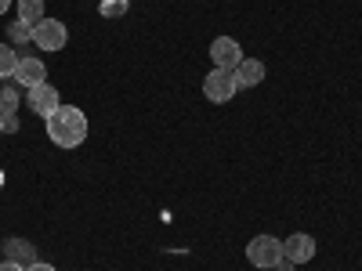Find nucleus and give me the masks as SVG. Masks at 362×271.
Returning <instances> with one entry per match:
<instances>
[{"label": "nucleus", "mask_w": 362, "mask_h": 271, "mask_svg": "<svg viewBox=\"0 0 362 271\" xmlns=\"http://www.w3.org/2000/svg\"><path fill=\"white\" fill-rule=\"evenodd\" d=\"M33 44H37L40 51H66V44H69L66 22H58V18H40V22L33 25Z\"/></svg>", "instance_id": "3"}, {"label": "nucleus", "mask_w": 362, "mask_h": 271, "mask_svg": "<svg viewBox=\"0 0 362 271\" xmlns=\"http://www.w3.org/2000/svg\"><path fill=\"white\" fill-rule=\"evenodd\" d=\"M131 11V0H98V15L102 18H124Z\"/></svg>", "instance_id": "13"}, {"label": "nucleus", "mask_w": 362, "mask_h": 271, "mask_svg": "<svg viewBox=\"0 0 362 271\" xmlns=\"http://www.w3.org/2000/svg\"><path fill=\"white\" fill-rule=\"evenodd\" d=\"M33 40V25L29 22H8V44H29Z\"/></svg>", "instance_id": "14"}, {"label": "nucleus", "mask_w": 362, "mask_h": 271, "mask_svg": "<svg viewBox=\"0 0 362 271\" xmlns=\"http://www.w3.org/2000/svg\"><path fill=\"white\" fill-rule=\"evenodd\" d=\"M0 134H4V112H0Z\"/></svg>", "instance_id": "22"}, {"label": "nucleus", "mask_w": 362, "mask_h": 271, "mask_svg": "<svg viewBox=\"0 0 362 271\" xmlns=\"http://www.w3.org/2000/svg\"><path fill=\"white\" fill-rule=\"evenodd\" d=\"M0 271H25L22 264H15V260H4V264H0Z\"/></svg>", "instance_id": "18"}, {"label": "nucleus", "mask_w": 362, "mask_h": 271, "mask_svg": "<svg viewBox=\"0 0 362 271\" xmlns=\"http://www.w3.org/2000/svg\"><path fill=\"white\" fill-rule=\"evenodd\" d=\"M25 102H29V109H33L40 119H47L58 105H62V102H58V90L51 87V83H40V87H29V95H25Z\"/></svg>", "instance_id": "8"}, {"label": "nucleus", "mask_w": 362, "mask_h": 271, "mask_svg": "<svg viewBox=\"0 0 362 271\" xmlns=\"http://www.w3.org/2000/svg\"><path fill=\"white\" fill-rule=\"evenodd\" d=\"M18 87H40V83H47V66L40 62V58H29V54H22L18 58V66H15V76H11Z\"/></svg>", "instance_id": "6"}, {"label": "nucleus", "mask_w": 362, "mask_h": 271, "mask_svg": "<svg viewBox=\"0 0 362 271\" xmlns=\"http://www.w3.org/2000/svg\"><path fill=\"white\" fill-rule=\"evenodd\" d=\"M18 131V116L11 112V116H4V134H15Z\"/></svg>", "instance_id": "16"}, {"label": "nucleus", "mask_w": 362, "mask_h": 271, "mask_svg": "<svg viewBox=\"0 0 362 271\" xmlns=\"http://www.w3.org/2000/svg\"><path fill=\"white\" fill-rule=\"evenodd\" d=\"M47 138L58 145V148H80L83 138H87V116L76 109V105H58L47 119Z\"/></svg>", "instance_id": "1"}, {"label": "nucleus", "mask_w": 362, "mask_h": 271, "mask_svg": "<svg viewBox=\"0 0 362 271\" xmlns=\"http://www.w3.org/2000/svg\"><path fill=\"white\" fill-rule=\"evenodd\" d=\"M293 267H297V264H290V260H286V257H283V260H279V264H276V267H272V271H293Z\"/></svg>", "instance_id": "19"}, {"label": "nucleus", "mask_w": 362, "mask_h": 271, "mask_svg": "<svg viewBox=\"0 0 362 271\" xmlns=\"http://www.w3.org/2000/svg\"><path fill=\"white\" fill-rule=\"evenodd\" d=\"M235 90H239V83H235V73H228V69H210L206 80H203V95L214 102V105L232 102Z\"/></svg>", "instance_id": "4"}, {"label": "nucleus", "mask_w": 362, "mask_h": 271, "mask_svg": "<svg viewBox=\"0 0 362 271\" xmlns=\"http://www.w3.org/2000/svg\"><path fill=\"white\" fill-rule=\"evenodd\" d=\"M210 62H214V69L235 73L239 62H243V47H239V40H232V37H218L214 44H210Z\"/></svg>", "instance_id": "5"}, {"label": "nucleus", "mask_w": 362, "mask_h": 271, "mask_svg": "<svg viewBox=\"0 0 362 271\" xmlns=\"http://www.w3.org/2000/svg\"><path fill=\"white\" fill-rule=\"evenodd\" d=\"M4 253H8V260H15V264H22V267H29V264L37 260V246L25 243V239H18V235L4 239Z\"/></svg>", "instance_id": "10"}, {"label": "nucleus", "mask_w": 362, "mask_h": 271, "mask_svg": "<svg viewBox=\"0 0 362 271\" xmlns=\"http://www.w3.org/2000/svg\"><path fill=\"white\" fill-rule=\"evenodd\" d=\"M283 257H286L290 264H308V260L315 257V239L305 235V231L286 235V239H283Z\"/></svg>", "instance_id": "7"}, {"label": "nucleus", "mask_w": 362, "mask_h": 271, "mask_svg": "<svg viewBox=\"0 0 362 271\" xmlns=\"http://www.w3.org/2000/svg\"><path fill=\"white\" fill-rule=\"evenodd\" d=\"M18 51L11 44H0V80H11L15 76V66H18Z\"/></svg>", "instance_id": "12"}, {"label": "nucleus", "mask_w": 362, "mask_h": 271, "mask_svg": "<svg viewBox=\"0 0 362 271\" xmlns=\"http://www.w3.org/2000/svg\"><path fill=\"white\" fill-rule=\"evenodd\" d=\"M25 271H54V264H44V260H33Z\"/></svg>", "instance_id": "17"}, {"label": "nucleus", "mask_w": 362, "mask_h": 271, "mask_svg": "<svg viewBox=\"0 0 362 271\" xmlns=\"http://www.w3.org/2000/svg\"><path fill=\"white\" fill-rule=\"evenodd\" d=\"M261 80H264V62H257V58H243V62H239V69H235L239 90H250V87H257Z\"/></svg>", "instance_id": "9"}, {"label": "nucleus", "mask_w": 362, "mask_h": 271, "mask_svg": "<svg viewBox=\"0 0 362 271\" xmlns=\"http://www.w3.org/2000/svg\"><path fill=\"white\" fill-rule=\"evenodd\" d=\"M247 260L261 271H272L279 260H283V239L276 235H254L247 243Z\"/></svg>", "instance_id": "2"}, {"label": "nucleus", "mask_w": 362, "mask_h": 271, "mask_svg": "<svg viewBox=\"0 0 362 271\" xmlns=\"http://www.w3.org/2000/svg\"><path fill=\"white\" fill-rule=\"evenodd\" d=\"M4 185H8V174H4V170H0V188H4Z\"/></svg>", "instance_id": "21"}, {"label": "nucleus", "mask_w": 362, "mask_h": 271, "mask_svg": "<svg viewBox=\"0 0 362 271\" xmlns=\"http://www.w3.org/2000/svg\"><path fill=\"white\" fill-rule=\"evenodd\" d=\"M44 15V0H18V22H29V25H37Z\"/></svg>", "instance_id": "11"}, {"label": "nucleus", "mask_w": 362, "mask_h": 271, "mask_svg": "<svg viewBox=\"0 0 362 271\" xmlns=\"http://www.w3.org/2000/svg\"><path fill=\"white\" fill-rule=\"evenodd\" d=\"M8 8H11V0H0V18L8 15Z\"/></svg>", "instance_id": "20"}, {"label": "nucleus", "mask_w": 362, "mask_h": 271, "mask_svg": "<svg viewBox=\"0 0 362 271\" xmlns=\"http://www.w3.org/2000/svg\"><path fill=\"white\" fill-rule=\"evenodd\" d=\"M0 112L4 116L18 112V90L15 87H0Z\"/></svg>", "instance_id": "15"}]
</instances>
